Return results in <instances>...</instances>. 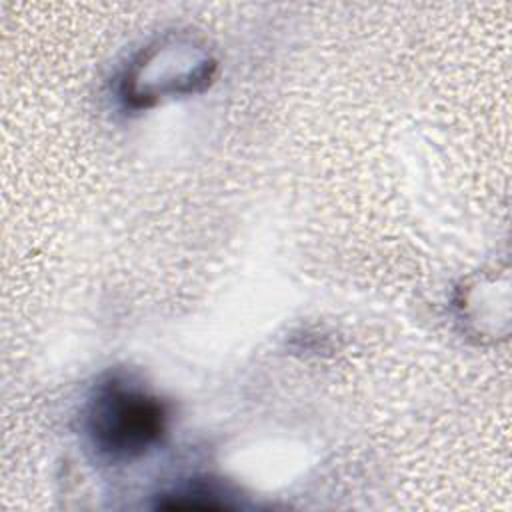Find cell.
Returning a JSON list of instances; mask_svg holds the SVG:
<instances>
[{"mask_svg": "<svg viewBox=\"0 0 512 512\" xmlns=\"http://www.w3.org/2000/svg\"><path fill=\"white\" fill-rule=\"evenodd\" d=\"M168 420L166 402L124 372L100 380L86 408L90 442L112 460L144 456L164 438Z\"/></svg>", "mask_w": 512, "mask_h": 512, "instance_id": "1", "label": "cell"}, {"mask_svg": "<svg viewBox=\"0 0 512 512\" xmlns=\"http://www.w3.org/2000/svg\"><path fill=\"white\" fill-rule=\"evenodd\" d=\"M158 508L164 510H228L232 504L224 502L212 490H204L198 486L176 490L172 494H164L158 500Z\"/></svg>", "mask_w": 512, "mask_h": 512, "instance_id": "2", "label": "cell"}]
</instances>
